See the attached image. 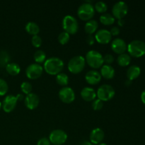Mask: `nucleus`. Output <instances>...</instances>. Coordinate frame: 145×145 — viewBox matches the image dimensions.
I'll return each mask as SVG.
<instances>
[{
  "label": "nucleus",
  "mask_w": 145,
  "mask_h": 145,
  "mask_svg": "<svg viewBox=\"0 0 145 145\" xmlns=\"http://www.w3.org/2000/svg\"><path fill=\"white\" fill-rule=\"evenodd\" d=\"M81 96L85 101H93L96 97V92L93 88L86 86L83 88L81 91Z\"/></svg>",
  "instance_id": "obj_18"
},
{
  "label": "nucleus",
  "mask_w": 145,
  "mask_h": 145,
  "mask_svg": "<svg viewBox=\"0 0 145 145\" xmlns=\"http://www.w3.org/2000/svg\"><path fill=\"white\" fill-rule=\"evenodd\" d=\"M24 95L21 94V93H18V94L17 95V96H16V97L17 100H18V101H21V100H23V99H24Z\"/></svg>",
  "instance_id": "obj_40"
},
{
  "label": "nucleus",
  "mask_w": 145,
  "mask_h": 145,
  "mask_svg": "<svg viewBox=\"0 0 145 145\" xmlns=\"http://www.w3.org/2000/svg\"><path fill=\"white\" fill-rule=\"evenodd\" d=\"M111 49L116 53L118 55L125 53L127 49V45L125 41L122 38H116L111 42Z\"/></svg>",
  "instance_id": "obj_13"
},
{
  "label": "nucleus",
  "mask_w": 145,
  "mask_h": 145,
  "mask_svg": "<svg viewBox=\"0 0 145 145\" xmlns=\"http://www.w3.org/2000/svg\"><path fill=\"white\" fill-rule=\"evenodd\" d=\"M37 145H51V143L49 139L46 138V137H42L38 140Z\"/></svg>",
  "instance_id": "obj_36"
},
{
  "label": "nucleus",
  "mask_w": 145,
  "mask_h": 145,
  "mask_svg": "<svg viewBox=\"0 0 145 145\" xmlns=\"http://www.w3.org/2000/svg\"><path fill=\"white\" fill-rule=\"evenodd\" d=\"M94 8L97 12L101 13V14H104L106 12L108 9L107 4L104 2V1H99L95 4Z\"/></svg>",
  "instance_id": "obj_28"
},
{
  "label": "nucleus",
  "mask_w": 145,
  "mask_h": 145,
  "mask_svg": "<svg viewBox=\"0 0 145 145\" xmlns=\"http://www.w3.org/2000/svg\"><path fill=\"white\" fill-rule=\"evenodd\" d=\"M1 108V102L0 101V108Z\"/></svg>",
  "instance_id": "obj_44"
},
{
  "label": "nucleus",
  "mask_w": 145,
  "mask_h": 145,
  "mask_svg": "<svg viewBox=\"0 0 145 145\" xmlns=\"http://www.w3.org/2000/svg\"><path fill=\"white\" fill-rule=\"evenodd\" d=\"M129 55L134 57H141L145 55V42L140 40H135L127 45Z\"/></svg>",
  "instance_id": "obj_2"
},
{
  "label": "nucleus",
  "mask_w": 145,
  "mask_h": 145,
  "mask_svg": "<svg viewBox=\"0 0 145 145\" xmlns=\"http://www.w3.org/2000/svg\"><path fill=\"white\" fill-rule=\"evenodd\" d=\"M56 82L58 84L63 86V87L67 86L68 83H69V77L65 73L61 72V73L56 75Z\"/></svg>",
  "instance_id": "obj_26"
},
{
  "label": "nucleus",
  "mask_w": 145,
  "mask_h": 145,
  "mask_svg": "<svg viewBox=\"0 0 145 145\" xmlns=\"http://www.w3.org/2000/svg\"><path fill=\"white\" fill-rule=\"evenodd\" d=\"M67 140V134L60 129L52 130L49 136V140L51 144L62 145Z\"/></svg>",
  "instance_id": "obj_8"
},
{
  "label": "nucleus",
  "mask_w": 145,
  "mask_h": 145,
  "mask_svg": "<svg viewBox=\"0 0 145 145\" xmlns=\"http://www.w3.org/2000/svg\"><path fill=\"white\" fill-rule=\"evenodd\" d=\"M98 145H107V144H106V143H100V144H98Z\"/></svg>",
  "instance_id": "obj_43"
},
{
  "label": "nucleus",
  "mask_w": 145,
  "mask_h": 145,
  "mask_svg": "<svg viewBox=\"0 0 145 145\" xmlns=\"http://www.w3.org/2000/svg\"><path fill=\"white\" fill-rule=\"evenodd\" d=\"M86 62L93 69H99L103 65V55L96 50H89L85 57Z\"/></svg>",
  "instance_id": "obj_3"
},
{
  "label": "nucleus",
  "mask_w": 145,
  "mask_h": 145,
  "mask_svg": "<svg viewBox=\"0 0 145 145\" xmlns=\"http://www.w3.org/2000/svg\"><path fill=\"white\" fill-rule=\"evenodd\" d=\"M34 60L36 62L37 64H40L43 63L46 60V54L44 51L41 50H38L35 51L33 55Z\"/></svg>",
  "instance_id": "obj_27"
},
{
  "label": "nucleus",
  "mask_w": 145,
  "mask_h": 145,
  "mask_svg": "<svg viewBox=\"0 0 145 145\" xmlns=\"http://www.w3.org/2000/svg\"><path fill=\"white\" fill-rule=\"evenodd\" d=\"M141 100H142V102L145 105V90L143 91L141 93Z\"/></svg>",
  "instance_id": "obj_39"
},
{
  "label": "nucleus",
  "mask_w": 145,
  "mask_h": 145,
  "mask_svg": "<svg viewBox=\"0 0 145 145\" xmlns=\"http://www.w3.org/2000/svg\"><path fill=\"white\" fill-rule=\"evenodd\" d=\"M141 74V69L137 65H132L127 70V77L130 81L136 79Z\"/></svg>",
  "instance_id": "obj_20"
},
{
  "label": "nucleus",
  "mask_w": 145,
  "mask_h": 145,
  "mask_svg": "<svg viewBox=\"0 0 145 145\" xmlns=\"http://www.w3.org/2000/svg\"><path fill=\"white\" fill-rule=\"evenodd\" d=\"M109 31H110L111 35H114V36H116V35H118L119 34H120V28L117 26L112 27Z\"/></svg>",
  "instance_id": "obj_37"
},
{
  "label": "nucleus",
  "mask_w": 145,
  "mask_h": 145,
  "mask_svg": "<svg viewBox=\"0 0 145 145\" xmlns=\"http://www.w3.org/2000/svg\"><path fill=\"white\" fill-rule=\"evenodd\" d=\"M69 39H70V35L67 32H65V31L60 33L58 35V41L62 45H65V44L69 42Z\"/></svg>",
  "instance_id": "obj_29"
},
{
  "label": "nucleus",
  "mask_w": 145,
  "mask_h": 145,
  "mask_svg": "<svg viewBox=\"0 0 145 145\" xmlns=\"http://www.w3.org/2000/svg\"><path fill=\"white\" fill-rule=\"evenodd\" d=\"M59 99L65 103H71L74 101L75 93L73 89L69 86L62 87L58 93Z\"/></svg>",
  "instance_id": "obj_11"
},
{
  "label": "nucleus",
  "mask_w": 145,
  "mask_h": 145,
  "mask_svg": "<svg viewBox=\"0 0 145 145\" xmlns=\"http://www.w3.org/2000/svg\"><path fill=\"white\" fill-rule=\"evenodd\" d=\"M118 25L120 26H123L124 25V20L123 19H118Z\"/></svg>",
  "instance_id": "obj_42"
},
{
  "label": "nucleus",
  "mask_w": 145,
  "mask_h": 145,
  "mask_svg": "<svg viewBox=\"0 0 145 145\" xmlns=\"http://www.w3.org/2000/svg\"><path fill=\"white\" fill-rule=\"evenodd\" d=\"M86 42L89 45H92L95 42V38L92 35H89L86 38Z\"/></svg>",
  "instance_id": "obj_38"
},
{
  "label": "nucleus",
  "mask_w": 145,
  "mask_h": 145,
  "mask_svg": "<svg viewBox=\"0 0 145 145\" xmlns=\"http://www.w3.org/2000/svg\"><path fill=\"white\" fill-rule=\"evenodd\" d=\"M99 28V24L96 20H90L86 23L84 25V30L86 33L89 35H92L97 31Z\"/></svg>",
  "instance_id": "obj_21"
},
{
  "label": "nucleus",
  "mask_w": 145,
  "mask_h": 145,
  "mask_svg": "<svg viewBox=\"0 0 145 145\" xmlns=\"http://www.w3.org/2000/svg\"><path fill=\"white\" fill-rule=\"evenodd\" d=\"M21 89L23 91V93H25L26 95L29 94V93H32V84L28 82H24L21 84Z\"/></svg>",
  "instance_id": "obj_30"
},
{
  "label": "nucleus",
  "mask_w": 145,
  "mask_h": 145,
  "mask_svg": "<svg viewBox=\"0 0 145 145\" xmlns=\"http://www.w3.org/2000/svg\"><path fill=\"white\" fill-rule=\"evenodd\" d=\"M40 103V99L36 93H31L26 95L24 98V103L25 107L29 110H34L38 106Z\"/></svg>",
  "instance_id": "obj_14"
},
{
  "label": "nucleus",
  "mask_w": 145,
  "mask_h": 145,
  "mask_svg": "<svg viewBox=\"0 0 145 145\" xmlns=\"http://www.w3.org/2000/svg\"><path fill=\"white\" fill-rule=\"evenodd\" d=\"M8 59H9V57H8V55L7 52H2L0 53V64H1V65H6V66H7L8 65Z\"/></svg>",
  "instance_id": "obj_34"
},
{
  "label": "nucleus",
  "mask_w": 145,
  "mask_h": 145,
  "mask_svg": "<svg viewBox=\"0 0 145 145\" xmlns=\"http://www.w3.org/2000/svg\"><path fill=\"white\" fill-rule=\"evenodd\" d=\"M43 67L37 63H32L27 67L25 69V74L30 79H37L42 75Z\"/></svg>",
  "instance_id": "obj_10"
},
{
  "label": "nucleus",
  "mask_w": 145,
  "mask_h": 145,
  "mask_svg": "<svg viewBox=\"0 0 145 145\" xmlns=\"http://www.w3.org/2000/svg\"><path fill=\"white\" fill-rule=\"evenodd\" d=\"M105 137V133L102 129L99 127L94 128L90 133L89 139L93 144H99L101 143Z\"/></svg>",
  "instance_id": "obj_16"
},
{
  "label": "nucleus",
  "mask_w": 145,
  "mask_h": 145,
  "mask_svg": "<svg viewBox=\"0 0 145 145\" xmlns=\"http://www.w3.org/2000/svg\"><path fill=\"white\" fill-rule=\"evenodd\" d=\"M64 66L65 64L63 61L57 57H52L44 62V69L48 74L50 75H57L61 73Z\"/></svg>",
  "instance_id": "obj_1"
},
{
  "label": "nucleus",
  "mask_w": 145,
  "mask_h": 145,
  "mask_svg": "<svg viewBox=\"0 0 145 145\" xmlns=\"http://www.w3.org/2000/svg\"><path fill=\"white\" fill-rule=\"evenodd\" d=\"M95 14L94 7L90 1L83 3L79 6L77 10V15L82 21H90Z\"/></svg>",
  "instance_id": "obj_4"
},
{
  "label": "nucleus",
  "mask_w": 145,
  "mask_h": 145,
  "mask_svg": "<svg viewBox=\"0 0 145 145\" xmlns=\"http://www.w3.org/2000/svg\"><path fill=\"white\" fill-rule=\"evenodd\" d=\"M115 21H116V18L111 14H109V13H104L100 17L101 23L103 25H110L114 24Z\"/></svg>",
  "instance_id": "obj_24"
},
{
  "label": "nucleus",
  "mask_w": 145,
  "mask_h": 145,
  "mask_svg": "<svg viewBox=\"0 0 145 145\" xmlns=\"http://www.w3.org/2000/svg\"><path fill=\"white\" fill-rule=\"evenodd\" d=\"M116 94L114 88L109 84L101 85L96 92V96L102 101H108L114 97Z\"/></svg>",
  "instance_id": "obj_7"
},
{
  "label": "nucleus",
  "mask_w": 145,
  "mask_h": 145,
  "mask_svg": "<svg viewBox=\"0 0 145 145\" xmlns=\"http://www.w3.org/2000/svg\"><path fill=\"white\" fill-rule=\"evenodd\" d=\"M103 63L106 65H110L113 62H114V57L111 54H106L104 56H103Z\"/></svg>",
  "instance_id": "obj_35"
},
{
  "label": "nucleus",
  "mask_w": 145,
  "mask_h": 145,
  "mask_svg": "<svg viewBox=\"0 0 145 145\" xmlns=\"http://www.w3.org/2000/svg\"><path fill=\"white\" fill-rule=\"evenodd\" d=\"M8 89V84L4 79L0 78V96H4Z\"/></svg>",
  "instance_id": "obj_31"
},
{
  "label": "nucleus",
  "mask_w": 145,
  "mask_h": 145,
  "mask_svg": "<svg viewBox=\"0 0 145 145\" xmlns=\"http://www.w3.org/2000/svg\"><path fill=\"white\" fill-rule=\"evenodd\" d=\"M101 76L106 79H111L114 77L115 74V69L111 65H104L101 67V72H100Z\"/></svg>",
  "instance_id": "obj_19"
},
{
  "label": "nucleus",
  "mask_w": 145,
  "mask_h": 145,
  "mask_svg": "<svg viewBox=\"0 0 145 145\" xmlns=\"http://www.w3.org/2000/svg\"><path fill=\"white\" fill-rule=\"evenodd\" d=\"M94 38L99 43L108 44L111 41L112 35L108 30L100 29L96 33Z\"/></svg>",
  "instance_id": "obj_15"
},
{
  "label": "nucleus",
  "mask_w": 145,
  "mask_h": 145,
  "mask_svg": "<svg viewBox=\"0 0 145 145\" xmlns=\"http://www.w3.org/2000/svg\"><path fill=\"white\" fill-rule=\"evenodd\" d=\"M17 101L18 100L16 96L8 95L3 100V102L1 103V107L6 113H10L15 109L17 105Z\"/></svg>",
  "instance_id": "obj_12"
},
{
  "label": "nucleus",
  "mask_w": 145,
  "mask_h": 145,
  "mask_svg": "<svg viewBox=\"0 0 145 145\" xmlns=\"http://www.w3.org/2000/svg\"><path fill=\"white\" fill-rule=\"evenodd\" d=\"M6 71L10 75L16 76L20 73L21 68L18 64L15 63V62H11V63H8V65L6 66Z\"/></svg>",
  "instance_id": "obj_23"
},
{
  "label": "nucleus",
  "mask_w": 145,
  "mask_h": 145,
  "mask_svg": "<svg viewBox=\"0 0 145 145\" xmlns=\"http://www.w3.org/2000/svg\"><path fill=\"white\" fill-rule=\"evenodd\" d=\"M131 62V57L129 54L123 53L119 55L117 58V62L120 66L126 67L130 65Z\"/></svg>",
  "instance_id": "obj_25"
},
{
  "label": "nucleus",
  "mask_w": 145,
  "mask_h": 145,
  "mask_svg": "<svg viewBox=\"0 0 145 145\" xmlns=\"http://www.w3.org/2000/svg\"><path fill=\"white\" fill-rule=\"evenodd\" d=\"M128 12L127 4L124 1H118L112 8V15L115 18L123 19Z\"/></svg>",
  "instance_id": "obj_9"
},
{
  "label": "nucleus",
  "mask_w": 145,
  "mask_h": 145,
  "mask_svg": "<svg viewBox=\"0 0 145 145\" xmlns=\"http://www.w3.org/2000/svg\"><path fill=\"white\" fill-rule=\"evenodd\" d=\"M25 29L28 34L32 35H36L40 32V27L35 22L29 21L25 25Z\"/></svg>",
  "instance_id": "obj_22"
},
{
  "label": "nucleus",
  "mask_w": 145,
  "mask_h": 145,
  "mask_svg": "<svg viewBox=\"0 0 145 145\" xmlns=\"http://www.w3.org/2000/svg\"><path fill=\"white\" fill-rule=\"evenodd\" d=\"M92 108L94 110H100L103 107V102L100 99H95L92 101Z\"/></svg>",
  "instance_id": "obj_33"
},
{
  "label": "nucleus",
  "mask_w": 145,
  "mask_h": 145,
  "mask_svg": "<svg viewBox=\"0 0 145 145\" xmlns=\"http://www.w3.org/2000/svg\"><path fill=\"white\" fill-rule=\"evenodd\" d=\"M101 75L100 72L95 69L89 70L85 75V79L89 84L96 85L98 84L101 80Z\"/></svg>",
  "instance_id": "obj_17"
},
{
  "label": "nucleus",
  "mask_w": 145,
  "mask_h": 145,
  "mask_svg": "<svg viewBox=\"0 0 145 145\" xmlns=\"http://www.w3.org/2000/svg\"><path fill=\"white\" fill-rule=\"evenodd\" d=\"M62 27L65 32L74 35L79 30V24L75 17L71 15H67L62 20Z\"/></svg>",
  "instance_id": "obj_6"
},
{
  "label": "nucleus",
  "mask_w": 145,
  "mask_h": 145,
  "mask_svg": "<svg viewBox=\"0 0 145 145\" xmlns=\"http://www.w3.org/2000/svg\"><path fill=\"white\" fill-rule=\"evenodd\" d=\"M79 145H93V144H92L91 142H89V141H84V142H82V143H81Z\"/></svg>",
  "instance_id": "obj_41"
},
{
  "label": "nucleus",
  "mask_w": 145,
  "mask_h": 145,
  "mask_svg": "<svg viewBox=\"0 0 145 145\" xmlns=\"http://www.w3.org/2000/svg\"><path fill=\"white\" fill-rule=\"evenodd\" d=\"M42 40L40 36H39L38 35H33L32 38H31V43L35 48H40L42 45Z\"/></svg>",
  "instance_id": "obj_32"
},
{
  "label": "nucleus",
  "mask_w": 145,
  "mask_h": 145,
  "mask_svg": "<svg viewBox=\"0 0 145 145\" xmlns=\"http://www.w3.org/2000/svg\"><path fill=\"white\" fill-rule=\"evenodd\" d=\"M86 65L85 58L82 55H76L71 58L67 65L68 69L72 74H79L83 71Z\"/></svg>",
  "instance_id": "obj_5"
}]
</instances>
